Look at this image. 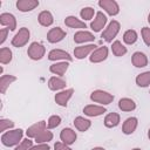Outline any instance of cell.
Returning a JSON list of instances; mask_svg holds the SVG:
<instances>
[{
  "label": "cell",
  "mask_w": 150,
  "mask_h": 150,
  "mask_svg": "<svg viewBox=\"0 0 150 150\" xmlns=\"http://www.w3.org/2000/svg\"><path fill=\"white\" fill-rule=\"evenodd\" d=\"M0 19H1L0 21H1L2 25H8L12 30L14 29V27H15V21H14L13 15H11V14H2V15L0 16Z\"/></svg>",
  "instance_id": "cell-7"
},
{
  "label": "cell",
  "mask_w": 150,
  "mask_h": 150,
  "mask_svg": "<svg viewBox=\"0 0 150 150\" xmlns=\"http://www.w3.org/2000/svg\"><path fill=\"white\" fill-rule=\"evenodd\" d=\"M105 21H107V18H105L102 13H97V19L91 23L93 29H94L95 32H98V30L103 27V25L105 23Z\"/></svg>",
  "instance_id": "cell-5"
},
{
  "label": "cell",
  "mask_w": 150,
  "mask_h": 150,
  "mask_svg": "<svg viewBox=\"0 0 150 150\" xmlns=\"http://www.w3.org/2000/svg\"><path fill=\"white\" fill-rule=\"evenodd\" d=\"M1 55H2V57H1V61L4 62V63H6V62H8L9 60H11V53H8L7 55H5V53H4V50H1Z\"/></svg>",
  "instance_id": "cell-21"
},
{
  "label": "cell",
  "mask_w": 150,
  "mask_h": 150,
  "mask_svg": "<svg viewBox=\"0 0 150 150\" xmlns=\"http://www.w3.org/2000/svg\"><path fill=\"white\" fill-rule=\"evenodd\" d=\"M149 20H150V15H149Z\"/></svg>",
  "instance_id": "cell-28"
},
{
  "label": "cell",
  "mask_w": 150,
  "mask_h": 150,
  "mask_svg": "<svg viewBox=\"0 0 150 150\" xmlns=\"http://www.w3.org/2000/svg\"><path fill=\"white\" fill-rule=\"evenodd\" d=\"M63 35H64V33H62L59 28H56V29H53V30L49 33V35H48V36H49V41L55 42V41L61 40Z\"/></svg>",
  "instance_id": "cell-10"
},
{
  "label": "cell",
  "mask_w": 150,
  "mask_h": 150,
  "mask_svg": "<svg viewBox=\"0 0 150 150\" xmlns=\"http://www.w3.org/2000/svg\"><path fill=\"white\" fill-rule=\"evenodd\" d=\"M150 81V73H145V74H143L142 76H139L138 79H137V82L139 83V86H146V83Z\"/></svg>",
  "instance_id": "cell-15"
},
{
  "label": "cell",
  "mask_w": 150,
  "mask_h": 150,
  "mask_svg": "<svg viewBox=\"0 0 150 150\" xmlns=\"http://www.w3.org/2000/svg\"><path fill=\"white\" fill-rule=\"evenodd\" d=\"M30 144H32V141H29V139H26V141H25V144H22L20 148L18 146V148H16V150H25V148H26L27 145L29 146Z\"/></svg>",
  "instance_id": "cell-24"
},
{
  "label": "cell",
  "mask_w": 150,
  "mask_h": 150,
  "mask_svg": "<svg viewBox=\"0 0 150 150\" xmlns=\"http://www.w3.org/2000/svg\"><path fill=\"white\" fill-rule=\"evenodd\" d=\"M93 47H95V46H87V47L83 48V49H77V50H81V53H76V54H77V57H83V54H87Z\"/></svg>",
  "instance_id": "cell-20"
},
{
  "label": "cell",
  "mask_w": 150,
  "mask_h": 150,
  "mask_svg": "<svg viewBox=\"0 0 150 150\" xmlns=\"http://www.w3.org/2000/svg\"><path fill=\"white\" fill-rule=\"evenodd\" d=\"M114 52L116 55H121V54H124L125 53V48L121 47V43L120 42H115L114 43Z\"/></svg>",
  "instance_id": "cell-19"
},
{
  "label": "cell",
  "mask_w": 150,
  "mask_h": 150,
  "mask_svg": "<svg viewBox=\"0 0 150 150\" xmlns=\"http://www.w3.org/2000/svg\"><path fill=\"white\" fill-rule=\"evenodd\" d=\"M56 57H67V59H70L67 53H63V52H60V50H53V52L49 54V59H50V60H54V59H56Z\"/></svg>",
  "instance_id": "cell-13"
},
{
  "label": "cell",
  "mask_w": 150,
  "mask_h": 150,
  "mask_svg": "<svg viewBox=\"0 0 150 150\" xmlns=\"http://www.w3.org/2000/svg\"><path fill=\"white\" fill-rule=\"evenodd\" d=\"M39 20H40V22H41L43 26H48V25H50V23L53 22V18H52V15H50L49 12H42V13L40 14Z\"/></svg>",
  "instance_id": "cell-9"
},
{
  "label": "cell",
  "mask_w": 150,
  "mask_h": 150,
  "mask_svg": "<svg viewBox=\"0 0 150 150\" xmlns=\"http://www.w3.org/2000/svg\"><path fill=\"white\" fill-rule=\"evenodd\" d=\"M100 6L104 7L110 14H116L118 12V6L115 1H100Z\"/></svg>",
  "instance_id": "cell-2"
},
{
  "label": "cell",
  "mask_w": 150,
  "mask_h": 150,
  "mask_svg": "<svg viewBox=\"0 0 150 150\" xmlns=\"http://www.w3.org/2000/svg\"><path fill=\"white\" fill-rule=\"evenodd\" d=\"M93 8H90V7H88V8H83V11L81 12V16L83 18V19H90L91 18V15H93Z\"/></svg>",
  "instance_id": "cell-18"
},
{
  "label": "cell",
  "mask_w": 150,
  "mask_h": 150,
  "mask_svg": "<svg viewBox=\"0 0 150 150\" xmlns=\"http://www.w3.org/2000/svg\"><path fill=\"white\" fill-rule=\"evenodd\" d=\"M61 137H62V139H63L64 142H67V143H73L74 139L76 138V136L74 135V132H73L70 129H64V130H62Z\"/></svg>",
  "instance_id": "cell-8"
},
{
  "label": "cell",
  "mask_w": 150,
  "mask_h": 150,
  "mask_svg": "<svg viewBox=\"0 0 150 150\" xmlns=\"http://www.w3.org/2000/svg\"><path fill=\"white\" fill-rule=\"evenodd\" d=\"M135 150H139V149H135Z\"/></svg>",
  "instance_id": "cell-27"
},
{
  "label": "cell",
  "mask_w": 150,
  "mask_h": 150,
  "mask_svg": "<svg viewBox=\"0 0 150 150\" xmlns=\"http://www.w3.org/2000/svg\"><path fill=\"white\" fill-rule=\"evenodd\" d=\"M50 122L52 123H49V127H55V125H57L60 123V117H53L50 120Z\"/></svg>",
  "instance_id": "cell-23"
},
{
  "label": "cell",
  "mask_w": 150,
  "mask_h": 150,
  "mask_svg": "<svg viewBox=\"0 0 150 150\" xmlns=\"http://www.w3.org/2000/svg\"><path fill=\"white\" fill-rule=\"evenodd\" d=\"M38 5H39L38 1H18V4H16L18 8H19L20 11H23V12L30 11V9H33V8H34L35 6H38Z\"/></svg>",
  "instance_id": "cell-4"
},
{
  "label": "cell",
  "mask_w": 150,
  "mask_h": 150,
  "mask_svg": "<svg viewBox=\"0 0 150 150\" xmlns=\"http://www.w3.org/2000/svg\"><path fill=\"white\" fill-rule=\"evenodd\" d=\"M136 39H137V35H136V33L134 30H128L125 33V35H124V40L128 43H134L136 41Z\"/></svg>",
  "instance_id": "cell-12"
},
{
  "label": "cell",
  "mask_w": 150,
  "mask_h": 150,
  "mask_svg": "<svg viewBox=\"0 0 150 150\" xmlns=\"http://www.w3.org/2000/svg\"><path fill=\"white\" fill-rule=\"evenodd\" d=\"M75 19H76V18L69 16V18H67L66 22H67L68 25H70V26H80V27H84V28H86V26H84L83 23H81L80 21H77V20H75Z\"/></svg>",
  "instance_id": "cell-16"
},
{
  "label": "cell",
  "mask_w": 150,
  "mask_h": 150,
  "mask_svg": "<svg viewBox=\"0 0 150 150\" xmlns=\"http://www.w3.org/2000/svg\"><path fill=\"white\" fill-rule=\"evenodd\" d=\"M117 30H118V23H117L116 21H112V22L109 25L108 30L104 33V39H105L107 41H110L111 38L117 33Z\"/></svg>",
  "instance_id": "cell-6"
},
{
  "label": "cell",
  "mask_w": 150,
  "mask_h": 150,
  "mask_svg": "<svg viewBox=\"0 0 150 150\" xmlns=\"http://www.w3.org/2000/svg\"><path fill=\"white\" fill-rule=\"evenodd\" d=\"M28 35H29V33H28V32H27L25 28H22V29L19 32V34H16L15 39L13 40V45H15V46L23 45V43L26 42V40H27Z\"/></svg>",
  "instance_id": "cell-3"
},
{
  "label": "cell",
  "mask_w": 150,
  "mask_h": 150,
  "mask_svg": "<svg viewBox=\"0 0 150 150\" xmlns=\"http://www.w3.org/2000/svg\"><path fill=\"white\" fill-rule=\"evenodd\" d=\"M22 130H15L14 132H7V134H5L4 136H2V142H6L7 139H9L7 143H6V145H13V144H15L16 142H18V139L21 137V132Z\"/></svg>",
  "instance_id": "cell-1"
},
{
  "label": "cell",
  "mask_w": 150,
  "mask_h": 150,
  "mask_svg": "<svg viewBox=\"0 0 150 150\" xmlns=\"http://www.w3.org/2000/svg\"><path fill=\"white\" fill-rule=\"evenodd\" d=\"M49 148H48V145H43V146H39V148H34V149H32V150H48Z\"/></svg>",
  "instance_id": "cell-25"
},
{
  "label": "cell",
  "mask_w": 150,
  "mask_h": 150,
  "mask_svg": "<svg viewBox=\"0 0 150 150\" xmlns=\"http://www.w3.org/2000/svg\"><path fill=\"white\" fill-rule=\"evenodd\" d=\"M105 56H107V48L103 47V48H101L100 50H97L95 55H93L91 61H98V60L105 59Z\"/></svg>",
  "instance_id": "cell-11"
},
{
  "label": "cell",
  "mask_w": 150,
  "mask_h": 150,
  "mask_svg": "<svg viewBox=\"0 0 150 150\" xmlns=\"http://www.w3.org/2000/svg\"><path fill=\"white\" fill-rule=\"evenodd\" d=\"M109 121H111V122L109 123V125H108V127H111V125H116V124H117V122H118V116H117V115H115V114H112V115H109V116L107 117V120H105V123H108Z\"/></svg>",
  "instance_id": "cell-17"
},
{
  "label": "cell",
  "mask_w": 150,
  "mask_h": 150,
  "mask_svg": "<svg viewBox=\"0 0 150 150\" xmlns=\"http://www.w3.org/2000/svg\"><path fill=\"white\" fill-rule=\"evenodd\" d=\"M91 39H93V36L89 33H77L75 35V41H77V42H81L83 40H91Z\"/></svg>",
  "instance_id": "cell-14"
},
{
  "label": "cell",
  "mask_w": 150,
  "mask_h": 150,
  "mask_svg": "<svg viewBox=\"0 0 150 150\" xmlns=\"http://www.w3.org/2000/svg\"><path fill=\"white\" fill-rule=\"evenodd\" d=\"M95 150H103V149H95Z\"/></svg>",
  "instance_id": "cell-26"
},
{
  "label": "cell",
  "mask_w": 150,
  "mask_h": 150,
  "mask_svg": "<svg viewBox=\"0 0 150 150\" xmlns=\"http://www.w3.org/2000/svg\"><path fill=\"white\" fill-rule=\"evenodd\" d=\"M143 34H144V39H145V42L149 45L150 43V30L149 29H146V28H144L143 29Z\"/></svg>",
  "instance_id": "cell-22"
}]
</instances>
